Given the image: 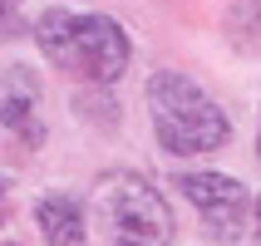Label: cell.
I'll return each mask as SVG.
<instances>
[{
	"label": "cell",
	"instance_id": "cell-1",
	"mask_svg": "<svg viewBox=\"0 0 261 246\" xmlns=\"http://www.w3.org/2000/svg\"><path fill=\"white\" fill-rule=\"evenodd\" d=\"M35 40H40L44 59L59 74L84 79V84H114L133 59L128 30L118 25L114 15H99V10H64V5H55V10H44L35 20Z\"/></svg>",
	"mask_w": 261,
	"mask_h": 246
},
{
	"label": "cell",
	"instance_id": "cell-2",
	"mask_svg": "<svg viewBox=\"0 0 261 246\" xmlns=\"http://www.w3.org/2000/svg\"><path fill=\"white\" fill-rule=\"evenodd\" d=\"M148 118H153V133H158L163 153H173V158L217 153L232 138V123L212 103V94L197 89L177 69H158L148 79Z\"/></svg>",
	"mask_w": 261,
	"mask_h": 246
},
{
	"label": "cell",
	"instance_id": "cell-3",
	"mask_svg": "<svg viewBox=\"0 0 261 246\" xmlns=\"http://www.w3.org/2000/svg\"><path fill=\"white\" fill-rule=\"evenodd\" d=\"M94 202L123 241H158L173 232V212L143 173H109L94 192Z\"/></svg>",
	"mask_w": 261,
	"mask_h": 246
},
{
	"label": "cell",
	"instance_id": "cell-4",
	"mask_svg": "<svg viewBox=\"0 0 261 246\" xmlns=\"http://www.w3.org/2000/svg\"><path fill=\"white\" fill-rule=\"evenodd\" d=\"M177 187L188 192V202L197 207V217L207 222V232L217 241H237L242 222H247V187L227 173H182Z\"/></svg>",
	"mask_w": 261,
	"mask_h": 246
},
{
	"label": "cell",
	"instance_id": "cell-5",
	"mask_svg": "<svg viewBox=\"0 0 261 246\" xmlns=\"http://www.w3.org/2000/svg\"><path fill=\"white\" fill-rule=\"evenodd\" d=\"M40 79L25 69V64H10L0 74V128L20 133L25 143H40Z\"/></svg>",
	"mask_w": 261,
	"mask_h": 246
},
{
	"label": "cell",
	"instance_id": "cell-6",
	"mask_svg": "<svg viewBox=\"0 0 261 246\" xmlns=\"http://www.w3.org/2000/svg\"><path fill=\"white\" fill-rule=\"evenodd\" d=\"M35 227H40V236L49 246H79L84 241V207H79V197H64V192L40 197L35 202Z\"/></svg>",
	"mask_w": 261,
	"mask_h": 246
},
{
	"label": "cell",
	"instance_id": "cell-7",
	"mask_svg": "<svg viewBox=\"0 0 261 246\" xmlns=\"http://www.w3.org/2000/svg\"><path fill=\"white\" fill-rule=\"evenodd\" d=\"M10 10H15V0H0V25L10 20Z\"/></svg>",
	"mask_w": 261,
	"mask_h": 246
},
{
	"label": "cell",
	"instance_id": "cell-8",
	"mask_svg": "<svg viewBox=\"0 0 261 246\" xmlns=\"http://www.w3.org/2000/svg\"><path fill=\"white\" fill-rule=\"evenodd\" d=\"M0 227H5V182H0Z\"/></svg>",
	"mask_w": 261,
	"mask_h": 246
},
{
	"label": "cell",
	"instance_id": "cell-9",
	"mask_svg": "<svg viewBox=\"0 0 261 246\" xmlns=\"http://www.w3.org/2000/svg\"><path fill=\"white\" fill-rule=\"evenodd\" d=\"M114 246H143V241H114Z\"/></svg>",
	"mask_w": 261,
	"mask_h": 246
},
{
	"label": "cell",
	"instance_id": "cell-10",
	"mask_svg": "<svg viewBox=\"0 0 261 246\" xmlns=\"http://www.w3.org/2000/svg\"><path fill=\"white\" fill-rule=\"evenodd\" d=\"M256 232H261V202H256Z\"/></svg>",
	"mask_w": 261,
	"mask_h": 246
}]
</instances>
